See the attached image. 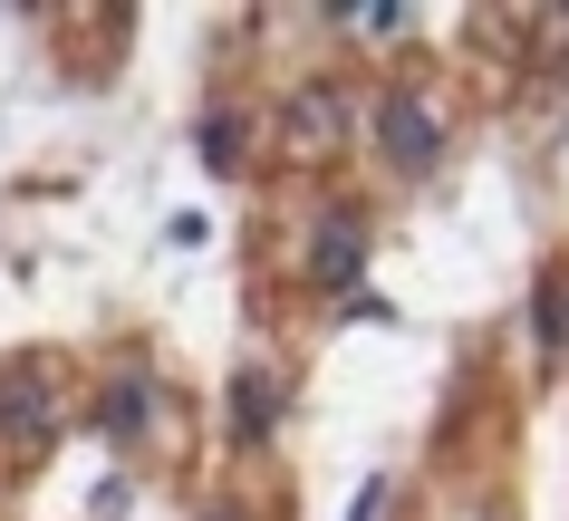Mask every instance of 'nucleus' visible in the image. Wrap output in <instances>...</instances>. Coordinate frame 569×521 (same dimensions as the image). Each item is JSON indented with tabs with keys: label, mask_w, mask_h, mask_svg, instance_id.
<instances>
[{
	"label": "nucleus",
	"mask_w": 569,
	"mask_h": 521,
	"mask_svg": "<svg viewBox=\"0 0 569 521\" xmlns=\"http://www.w3.org/2000/svg\"><path fill=\"white\" fill-rule=\"evenodd\" d=\"M358 271H367V213H329L319 232H309V280L319 290H358Z\"/></svg>",
	"instance_id": "3"
},
{
	"label": "nucleus",
	"mask_w": 569,
	"mask_h": 521,
	"mask_svg": "<svg viewBox=\"0 0 569 521\" xmlns=\"http://www.w3.org/2000/svg\"><path fill=\"white\" fill-rule=\"evenodd\" d=\"M377 146H387L396 174H435V164H445V117H435L416 88H387L377 97Z\"/></svg>",
	"instance_id": "1"
},
{
	"label": "nucleus",
	"mask_w": 569,
	"mask_h": 521,
	"mask_svg": "<svg viewBox=\"0 0 569 521\" xmlns=\"http://www.w3.org/2000/svg\"><path fill=\"white\" fill-rule=\"evenodd\" d=\"M540 348H569V290L540 280Z\"/></svg>",
	"instance_id": "6"
},
{
	"label": "nucleus",
	"mask_w": 569,
	"mask_h": 521,
	"mask_svg": "<svg viewBox=\"0 0 569 521\" xmlns=\"http://www.w3.org/2000/svg\"><path fill=\"white\" fill-rule=\"evenodd\" d=\"M387 512H396V483H387V473H367V492L348 502V521H387Z\"/></svg>",
	"instance_id": "8"
},
{
	"label": "nucleus",
	"mask_w": 569,
	"mask_h": 521,
	"mask_svg": "<svg viewBox=\"0 0 569 521\" xmlns=\"http://www.w3.org/2000/svg\"><path fill=\"white\" fill-rule=\"evenodd\" d=\"M212 521H232V512H212Z\"/></svg>",
	"instance_id": "10"
},
{
	"label": "nucleus",
	"mask_w": 569,
	"mask_h": 521,
	"mask_svg": "<svg viewBox=\"0 0 569 521\" xmlns=\"http://www.w3.org/2000/svg\"><path fill=\"white\" fill-rule=\"evenodd\" d=\"M270 425H280V377L241 368L232 377V434H241V444H270Z\"/></svg>",
	"instance_id": "4"
},
{
	"label": "nucleus",
	"mask_w": 569,
	"mask_h": 521,
	"mask_svg": "<svg viewBox=\"0 0 569 521\" xmlns=\"http://www.w3.org/2000/svg\"><path fill=\"white\" fill-rule=\"evenodd\" d=\"M300 126H309V136H329V126H338V97L309 88V97H300Z\"/></svg>",
	"instance_id": "9"
},
{
	"label": "nucleus",
	"mask_w": 569,
	"mask_h": 521,
	"mask_svg": "<svg viewBox=\"0 0 569 521\" xmlns=\"http://www.w3.org/2000/svg\"><path fill=\"white\" fill-rule=\"evenodd\" d=\"M203 154L232 174V164H241V117H203Z\"/></svg>",
	"instance_id": "7"
},
{
	"label": "nucleus",
	"mask_w": 569,
	"mask_h": 521,
	"mask_svg": "<svg viewBox=\"0 0 569 521\" xmlns=\"http://www.w3.org/2000/svg\"><path fill=\"white\" fill-rule=\"evenodd\" d=\"M49 387H59L49 358H10V368H0V434H10V444H49V434H59V397H49Z\"/></svg>",
	"instance_id": "2"
},
{
	"label": "nucleus",
	"mask_w": 569,
	"mask_h": 521,
	"mask_svg": "<svg viewBox=\"0 0 569 521\" xmlns=\"http://www.w3.org/2000/svg\"><path fill=\"white\" fill-rule=\"evenodd\" d=\"M146 415H154V387H146V377H117V387H107V405H97V425L117 434V444L146 425Z\"/></svg>",
	"instance_id": "5"
}]
</instances>
